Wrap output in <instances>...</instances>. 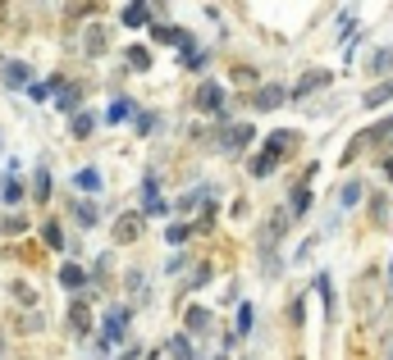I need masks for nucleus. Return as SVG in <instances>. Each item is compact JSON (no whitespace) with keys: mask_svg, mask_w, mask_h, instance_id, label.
<instances>
[{"mask_svg":"<svg viewBox=\"0 0 393 360\" xmlns=\"http://www.w3.org/2000/svg\"><path fill=\"white\" fill-rule=\"evenodd\" d=\"M188 328H193V333H210V310L193 306V310H188Z\"/></svg>","mask_w":393,"mask_h":360,"instance_id":"obj_25","label":"nucleus"},{"mask_svg":"<svg viewBox=\"0 0 393 360\" xmlns=\"http://www.w3.org/2000/svg\"><path fill=\"white\" fill-rule=\"evenodd\" d=\"M46 197H51V173L32 169V201H37V206H46Z\"/></svg>","mask_w":393,"mask_h":360,"instance_id":"obj_21","label":"nucleus"},{"mask_svg":"<svg viewBox=\"0 0 393 360\" xmlns=\"http://www.w3.org/2000/svg\"><path fill=\"white\" fill-rule=\"evenodd\" d=\"M128 69H151V51L147 46H133L128 51Z\"/></svg>","mask_w":393,"mask_h":360,"instance_id":"obj_31","label":"nucleus"},{"mask_svg":"<svg viewBox=\"0 0 393 360\" xmlns=\"http://www.w3.org/2000/svg\"><path fill=\"white\" fill-rule=\"evenodd\" d=\"M289 101V92H284L279 82H270V87H261V92L252 96V110H261V114H270V110H279V105Z\"/></svg>","mask_w":393,"mask_h":360,"instance_id":"obj_6","label":"nucleus"},{"mask_svg":"<svg viewBox=\"0 0 393 360\" xmlns=\"http://www.w3.org/2000/svg\"><path fill=\"white\" fill-rule=\"evenodd\" d=\"M361 197H366V187H361L357 178H348V182L339 187V206H343V210H357V201H361Z\"/></svg>","mask_w":393,"mask_h":360,"instance_id":"obj_17","label":"nucleus"},{"mask_svg":"<svg viewBox=\"0 0 393 360\" xmlns=\"http://www.w3.org/2000/svg\"><path fill=\"white\" fill-rule=\"evenodd\" d=\"M73 182H78L83 192H101V173H97V169H83V173H78V178H73Z\"/></svg>","mask_w":393,"mask_h":360,"instance_id":"obj_32","label":"nucleus"},{"mask_svg":"<svg viewBox=\"0 0 393 360\" xmlns=\"http://www.w3.org/2000/svg\"><path fill=\"white\" fill-rule=\"evenodd\" d=\"M142 356V347H128V352H123V356H114V360H138Z\"/></svg>","mask_w":393,"mask_h":360,"instance_id":"obj_42","label":"nucleus"},{"mask_svg":"<svg viewBox=\"0 0 393 360\" xmlns=\"http://www.w3.org/2000/svg\"><path fill=\"white\" fill-rule=\"evenodd\" d=\"M105 46H110L105 27H101V23H92V27H87V55H92V60H101V55H105Z\"/></svg>","mask_w":393,"mask_h":360,"instance_id":"obj_18","label":"nucleus"},{"mask_svg":"<svg viewBox=\"0 0 393 360\" xmlns=\"http://www.w3.org/2000/svg\"><path fill=\"white\" fill-rule=\"evenodd\" d=\"M306 210H311V187H306V182H297V187H293V206H289V215L302 219Z\"/></svg>","mask_w":393,"mask_h":360,"instance_id":"obj_19","label":"nucleus"},{"mask_svg":"<svg viewBox=\"0 0 393 360\" xmlns=\"http://www.w3.org/2000/svg\"><path fill=\"white\" fill-rule=\"evenodd\" d=\"M370 215H375V223H385V219H389V201L375 197V201H370Z\"/></svg>","mask_w":393,"mask_h":360,"instance_id":"obj_39","label":"nucleus"},{"mask_svg":"<svg viewBox=\"0 0 393 360\" xmlns=\"http://www.w3.org/2000/svg\"><path fill=\"white\" fill-rule=\"evenodd\" d=\"M142 223H147V219H142V210H133V215H119V219L110 223V242H119V247H133V242L142 237Z\"/></svg>","mask_w":393,"mask_h":360,"instance_id":"obj_3","label":"nucleus"},{"mask_svg":"<svg viewBox=\"0 0 393 360\" xmlns=\"http://www.w3.org/2000/svg\"><path fill=\"white\" fill-rule=\"evenodd\" d=\"M370 73H375V77H393V46H375V55H370Z\"/></svg>","mask_w":393,"mask_h":360,"instance_id":"obj_15","label":"nucleus"},{"mask_svg":"<svg viewBox=\"0 0 393 360\" xmlns=\"http://www.w3.org/2000/svg\"><path fill=\"white\" fill-rule=\"evenodd\" d=\"M0 356H5V333H0Z\"/></svg>","mask_w":393,"mask_h":360,"instance_id":"obj_45","label":"nucleus"},{"mask_svg":"<svg viewBox=\"0 0 393 360\" xmlns=\"http://www.w3.org/2000/svg\"><path fill=\"white\" fill-rule=\"evenodd\" d=\"M73 215H78L83 228H92V223L101 219V215H97V201H78V206H73Z\"/></svg>","mask_w":393,"mask_h":360,"instance_id":"obj_30","label":"nucleus"},{"mask_svg":"<svg viewBox=\"0 0 393 360\" xmlns=\"http://www.w3.org/2000/svg\"><path fill=\"white\" fill-rule=\"evenodd\" d=\"M252 137H256V128H252V123H234V128H224V132H219V151H224V155H234V151H243V146H252Z\"/></svg>","mask_w":393,"mask_h":360,"instance_id":"obj_4","label":"nucleus"},{"mask_svg":"<svg viewBox=\"0 0 393 360\" xmlns=\"http://www.w3.org/2000/svg\"><path fill=\"white\" fill-rule=\"evenodd\" d=\"M165 242H169V247H183V242H188V223H169Z\"/></svg>","mask_w":393,"mask_h":360,"instance_id":"obj_35","label":"nucleus"},{"mask_svg":"<svg viewBox=\"0 0 393 360\" xmlns=\"http://www.w3.org/2000/svg\"><path fill=\"white\" fill-rule=\"evenodd\" d=\"M128 319H133V310H128V306L105 310V324H101V337H97V347H101V352H110V347L119 342L123 333H128Z\"/></svg>","mask_w":393,"mask_h":360,"instance_id":"obj_2","label":"nucleus"},{"mask_svg":"<svg viewBox=\"0 0 393 360\" xmlns=\"http://www.w3.org/2000/svg\"><path fill=\"white\" fill-rule=\"evenodd\" d=\"M28 77H32V69H28L23 60H9L5 69H0V82H5V87H23Z\"/></svg>","mask_w":393,"mask_h":360,"instance_id":"obj_14","label":"nucleus"},{"mask_svg":"<svg viewBox=\"0 0 393 360\" xmlns=\"http://www.w3.org/2000/svg\"><path fill=\"white\" fill-rule=\"evenodd\" d=\"M183 64H188V69H206L210 51H206V46H183Z\"/></svg>","mask_w":393,"mask_h":360,"instance_id":"obj_24","label":"nucleus"},{"mask_svg":"<svg viewBox=\"0 0 393 360\" xmlns=\"http://www.w3.org/2000/svg\"><path fill=\"white\" fill-rule=\"evenodd\" d=\"M169 360H197V352H193V342H188L183 333H174V337H169Z\"/></svg>","mask_w":393,"mask_h":360,"instance_id":"obj_23","label":"nucleus"},{"mask_svg":"<svg viewBox=\"0 0 393 360\" xmlns=\"http://www.w3.org/2000/svg\"><path fill=\"white\" fill-rule=\"evenodd\" d=\"M297 146V137H293V128H279V132H270V142L261 146V151L252 155V178H270L274 169H279V160L289 155Z\"/></svg>","mask_w":393,"mask_h":360,"instance_id":"obj_1","label":"nucleus"},{"mask_svg":"<svg viewBox=\"0 0 393 360\" xmlns=\"http://www.w3.org/2000/svg\"><path fill=\"white\" fill-rule=\"evenodd\" d=\"M18 232H28L23 215H5V219H0V237H18Z\"/></svg>","mask_w":393,"mask_h":360,"instance_id":"obj_29","label":"nucleus"},{"mask_svg":"<svg viewBox=\"0 0 393 360\" xmlns=\"http://www.w3.org/2000/svg\"><path fill=\"white\" fill-rule=\"evenodd\" d=\"M315 292H320V301H325V315H334V283H329V274H315Z\"/></svg>","mask_w":393,"mask_h":360,"instance_id":"obj_28","label":"nucleus"},{"mask_svg":"<svg viewBox=\"0 0 393 360\" xmlns=\"http://www.w3.org/2000/svg\"><path fill=\"white\" fill-rule=\"evenodd\" d=\"M380 169H385V178L393 182V155H385V164H380Z\"/></svg>","mask_w":393,"mask_h":360,"instance_id":"obj_43","label":"nucleus"},{"mask_svg":"<svg viewBox=\"0 0 393 360\" xmlns=\"http://www.w3.org/2000/svg\"><path fill=\"white\" fill-rule=\"evenodd\" d=\"M389 101H393V77H385L380 87H370V92L361 96V105H366V110H380V105H389Z\"/></svg>","mask_w":393,"mask_h":360,"instance_id":"obj_13","label":"nucleus"},{"mask_svg":"<svg viewBox=\"0 0 393 360\" xmlns=\"http://www.w3.org/2000/svg\"><path fill=\"white\" fill-rule=\"evenodd\" d=\"M206 283H210V265H197V274L183 283V292H193V287H206Z\"/></svg>","mask_w":393,"mask_h":360,"instance_id":"obj_36","label":"nucleus"},{"mask_svg":"<svg viewBox=\"0 0 393 360\" xmlns=\"http://www.w3.org/2000/svg\"><path fill=\"white\" fill-rule=\"evenodd\" d=\"M151 37H156L160 46H179V51H183V46H193V37H188L183 27H165V23H151Z\"/></svg>","mask_w":393,"mask_h":360,"instance_id":"obj_9","label":"nucleus"},{"mask_svg":"<svg viewBox=\"0 0 393 360\" xmlns=\"http://www.w3.org/2000/svg\"><path fill=\"white\" fill-rule=\"evenodd\" d=\"M389 137H393V114H389V119H380L375 128H366V137H361V142H366V146H380V142H389Z\"/></svg>","mask_w":393,"mask_h":360,"instance_id":"obj_22","label":"nucleus"},{"mask_svg":"<svg viewBox=\"0 0 393 360\" xmlns=\"http://www.w3.org/2000/svg\"><path fill=\"white\" fill-rule=\"evenodd\" d=\"M329 82H334V73H329V69H311V73L297 77V87L289 92V101H306L311 92H320V87H329Z\"/></svg>","mask_w":393,"mask_h":360,"instance_id":"obj_5","label":"nucleus"},{"mask_svg":"<svg viewBox=\"0 0 393 360\" xmlns=\"http://www.w3.org/2000/svg\"><path fill=\"white\" fill-rule=\"evenodd\" d=\"M128 114H133V101H128V96H119V101H114L110 110H105V123H123Z\"/></svg>","mask_w":393,"mask_h":360,"instance_id":"obj_27","label":"nucleus"},{"mask_svg":"<svg viewBox=\"0 0 393 360\" xmlns=\"http://www.w3.org/2000/svg\"><path fill=\"white\" fill-rule=\"evenodd\" d=\"M55 110H60V114H83V87L69 82L60 96H55Z\"/></svg>","mask_w":393,"mask_h":360,"instance_id":"obj_11","label":"nucleus"},{"mask_svg":"<svg viewBox=\"0 0 393 360\" xmlns=\"http://www.w3.org/2000/svg\"><path fill=\"white\" fill-rule=\"evenodd\" d=\"M123 27H151V18H156V9L151 5H123Z\"/></svg>","mask_w":393,"mask_h":360,"instance_id":"obj_12","label":"nucleus"},{"mask_svg":"<svg viewBox=\"0 0 393 360\" xmlns=\"http://www.w3.org/2000/svg\"><path fill=\"white\" fill-rule=\"evenodd\" d=\"M42 324H46V319L37 315V310H28V315L18 319V328H23V333H42Z\"/></svg>","mask_w":393,"mask_h":360,"instance_id":"obj_34","label":"nucleus"},{"mask_svg":"<svg viewBox=\"0 0 393 360\" xmlns=\"http://www.w3.org/2000/svg\"><path fill=\"white\" fill-rule=\"evenodd\" d=\"M97 128H101V114H92V110L73 114V123H69V132H73V137H78V142H87V137H92V132H97Z\"/></svg>","mask_w":393,"mask_h":360,"instance_id":"obj_10","label":"nucleus"},{"mask_svg":"<svg viewBox=\"0 0 393 360\" xmlns=\"http://www.w3.org/2000/svg\"><path fill=\"white\" fill-rule=\"evenodd\" d=\"M69 328H73V333H87V328H92V310H87V301H73V306H69Z\"/></svg>","mask_w":393,"mask_h":360,"instance_id":"obj_16","label":"nucleus"},{"mask_svg":"<svg viewBox=\"0 0 393 360\" xmlns=\"http://www.w3.org/2000/svg\"><path fill=\"white\" fill-rule=\"evenodd\" d=\"M51 92H55L51 82H32V87H28V96H32V101H46V96H51Z\"/></svg>","mask_w":393,"mask_h":360,"instance_id":"obj_40","label":"nucleus"},{"mask_svg":"<svg viewBox=\"0 0 393 360\" xmlns=\"http://www.w3.org/2000/svg\"><path fill=\"white\" fill-rule=\"evenodd\" d=\"M389 292H393V260H389Z\"/></svg>","mask_w":393,"mask_h":360,"instance_id":"obj_44","label":"nucleus"},{"mask_svg":"<svg viewBox=\"0 0 393 360\" xmlns=\"http://www.w3.org/2000/svg\"><path fill=\"white\" fill-rule=\"evenodd\" d=\"M133 128H138L142 137H147V132L156 128V114H133Z\"/></svg>","mask_w":393,"mask_h":360,"instance_id":"obj_38","label":"nucleus"},{"mask_svg":"<svg viewBox=\"0 0 393 360\" xmlns=\"http://www.w3.org/2000/svg\"><path fill=\"white\" fill-rule=\"evenodd\" d=\"M389 360H393V347H389Z\"/></svg>","mask_w":393,"mask_h":360,"instance_id":"obj_46","label":"nucleus"},{"mask_svg":"<svg viewBox=\"0 0 393 360\" xmlns=\"http://www.w3.org/2000/svg\"><path fill=\"white\" fill-rule=\"evenodd\" d=\"M252 324H256V310L252 306H238V333H252Z\"/></svg>","mask_w":393,"mask_h":360,"instance_id":"obj_33","label":"nucleus"},{"mask_svg":"<svg viewBox=\"0 0 393 360\" xmlns=\"http://www.w3.org/2000/svg\"><path fill=\"white\" fill-rule=\"evenodd\" d=\"M42 237H46V247H55V251H64V247H69V242H64V228H60V223H42Z\"/></svg>","mask_w":393,"mask_h":360,"instance_id":"obj_26","label":"nucleus"},{"mask_svg":"<svg viewBox=\"0 0 393 360\" xmlns=\"http://www.w3.org/2000/svg\"><path fill=\"white\" fill-rule=\"evenodd\" d=\"M352 32H357V14L343 9V14H339V37H352Z\"/></svg>","mask_w":393,"mask_h":360,"instance_id":"obj_37","label":"nucleus"},{"mask_svg":"<svg viewBox=\"0 0 393 360\" xmlns=\"http://www.w3.org/2000/svg\"><path fill=\"white\" fill-rule=\"evenodd\" d=\"M18 164H9L5 169V178H0V201H5V206H18V201H23V182H18Z\"/></svg>","mask_w":393,"mask_h":360,"instance_id":"obj_8","label":"nucleus"},{"mask_svg":"<svg viewBox=\"0 0 393 360\" xmlns=\"http://www.w3.org/2000/svg\"><path fill=\"white\" fill-rule=\"evenodd\" d=\"M128 292H133V297H138V292L147 297V283H142V269H133V274H128Z\"/></svg>","mask_w":393,"mask_h":360,"instance_id":"obj_41","label":"nucleus"},{"mask_svg":"<svg viewBox=\"0 0 393 360\" xmlns=\"http://www.w3.org/2000/svg\"><path fill=\"white\" fill-rule=\"evenodd\" d=\"M83 283H87V274H83L78 265H64V269H60V287H64V292H83Z\"/></svg>","mask_w":393,"mask_h":360,"instance_id":"obj_20","label":"nucleus"},{"mask_svg":"<svg viewBox=\"0 0 393 360\" xmlns=\"http://www.w3.org/2000/svg\"><path fill=\"white\" fill-rule=\"evenodd\" d=\"M197 110L219 114V110H224V87H219V82H201V92H197Z\"/></svg>","mask_w":393,"mask_h":360,"instance_id":"obj_7","label":"nucleus"}]
</instances>
